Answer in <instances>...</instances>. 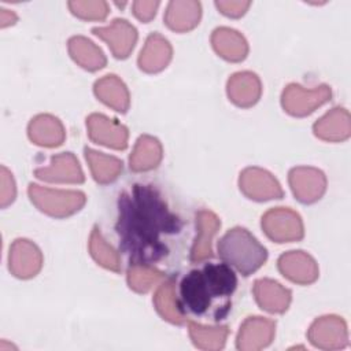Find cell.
I'll list each match as a JSON object with an SVG mask.
<instances>
[{
	"label": "cell",
	"mask_w": 351,
	"mask_h": 351,
	"mask_svg": "<svg viewBox=\"0 0 351 351\" xmlns=\"http://www.w3.org/2000/svg\"><path fill=\"white\" fill-rule=\"evenodd\" d=\"M117 232L130 263L149 265L167 254L163 234L178 232L180 219L151 185H134L119 196Z\"/></svg>",
	"instance_id": "obj_1"
},
{
	"label": "cell",
	"mask_w": 351,
	"mask_h": 351,
	"mask_svg": "<svg viewBox=\"0 0 351 351\" xmlns=\"http://www.w3.org/2000/svg\"><path fill=\"white\" fill-rule=\"evenodd\" d=\"M237 287V277L228 263H207L200 270L189 271L180 284V308L203 314L214 299L230 296Z\"/></svg>",
	"instance_id": "obj_2"
},
{
	"label": "cell",
	"mask_w": 351,
	"mask_h": 351,
	"mask_svg": "<svg viewBox=\"0 0 351 351\" xmlns=\"http://www.w3.org/2000/svg\"><path fill=\"white\" fill-rule=\"evenodd\" d=\"M219 258L243 276L256 271L267 259L266 248L244 228L228 230L218 241Z\"/></svg>",
	"instance_id": "obj_3"
},
{
	"label": "cell",
	"mask_w": 351,
	"mask_h": 351,
	"mask_svg": "<svg viewBox=\"0 0 351 351\" xmlns=\"http://www.w3.org/2000/svg\"><path fill=\"white\" fill-rule=\"evenodd\" d=\"M27 193L32 203L40 211L56 218L69 217L77 213L84 207L86 200L85 195L80 191L51 189L37 184H30Z\"/></svg>",
	"instance_id": "obj_4"
},
{
	"label": "cell",
	"mask_w": 351,
	"mask_h": 351,
	"mask_svg": "<svg viewBox=\"0 0 351 351\" xmlns=\"http://www.w3.org/2000/svg\"><path fill=\"white\" fill-rule=\"evenodd\" d=\"M262 229L269 239L277 243L298 241L304 233L300 215L287 207H276L265 213Z\"/></svg>",
	"instance_id": "obj_5"
},
{
	"label": "cell",
	"mask_w": 351,
	"mask_h": 351,
	"mask_svg": "<svg viewBox=\"0 0 351 351\" xmlns=\"http://www.w3.org/2000/svg\"><path fill=\"white\" fill-rule=\"evenodd\" d=\"M332 96L328 85H319L314 89H306L298 84L288 85L281 96L282 108L293 117H304L326 103Z\"/></svg>",
	"instance_id": "obj_6"
},
{
	"label": "cell",
	"mask_w": 351,
	"mask_h": 351,
	"mask_svg": "<svg viewBox=\"0 0 351 351\" xmlns=\"http://www.w3.org/2000/svg\"><path fill=\"white\" fill-rule=\"evenodd\" d=\"M307 337L314 347L322 350H340L348 343L347 325L344 319L337 315L319 317L311 324Z\"/></svg>",
	"instance_id": "obj_7"
},
{
	"label": "cell",
	"mask_w": 351,
	"mask_h": 351,
	"mask_svg": "<svg viewBox=\"0 0 351 351\" xmlns=\"http://www.w3.org/2000/svg\"><path fill=\"white\" fill-rule=\"evenodd\" d=\"M241 192L256 202L281 199L284 192L280 182L269 171L261 167H247L239 178Z\"/></svg>",
	"instance_id": "obj_8"
},
{
	"label": "cell",
	"mask_w": 351,
	"mask_h": 351,
	"mask_svg": "<svg viewBox=\"0 0 351 351\" xmlns=\"http://www.w3.org/2000/svg\"><path fill=\"white\" fill-rule=\"evenodd\" d=\"M288 181L295 197L304 204H310L321 199L326 189V177L315 167H293L289 171Z\"/></svg>",
	"instance_id": "obj_9"
},
{
	"label": "cell",
	"mask_w": 351,
	"mask_h": 351,
	"mask_svg": "<svg viewBox=\"0 0 351 351\" xmlns=\"http://www.w3.org/2000/svg\"><path fill=\"white\" fill-rule=\"evenodd\" d=\"M43 266V254L38 247L26 239H16L8 254L10 271L18 278L34 277Z\"/></svg>",
	"instance_id": "obj_10"
},
{
	"label": "cell",
	"mask_w": 351,
	"mask_h": 351,
	"mask_svg": "<svg viewBox=\"0 0 351 351\" xmlns=\"http://www.w3.org/2000/svg\"><path fill=\"white\" fill-rule=\"evenodd\" d=\"M92 33L106 41L118 59L128 58L137 41V30L126 19H114L108 26L93 27Z\"/></svg>",
	"instance_id": "obj_11"
},
{
	"label": "cell",
	"mask_w": 351,
	"mask_h": 351,
	"mask_svg": "<svg viewBox=\"0 0 351 351\" xmlns=\"http://www.w3.org/2000/svg\"><path fill=\"white\" fill-rule=\"evenodd\" d=\"M86 128L89 138L96 144L114 149H125L128 145V129L103 114H90L86 118Z\"/></svg>",
	"instance_id": "obj_12"
},
{
	"label": "cell",
	"mask_w": 351,
	"mask_h": 351,
	"mask_svg": "<svg viewBox=\"0 0 351 351\" xmlns=\"http://www.w3.org/2000/svg\"><path fill=\"white\" fill-rule=\"evenodd\" d=\"M274 333V321L263 317H248L240 326L236 346L241 351H258L271 343Z\"/></svg>",
	"instance_id": "obj_13"
},
{
	"label": "cell",
	"mask_w": 351,
	"mask_h": 351,
	"mask_svg": "<svg viewBox=\"0 0 351 351\" xmlns=\"http://www.w3.org/2000/svg\"><path fill=\"white\" fill-rule=\"evenodd\" d=\"M34 176L48 182H66L81 184L84 182V173L77 158L71 152H62L51 158V163L47 167H38L34 170Z\"/></svg>",
	"instance_id": "obj_14"
},
{
	"label": "cell",
	"mask_w": 351,
	"mask_h": 351,
	"mask_svg": "<svg viewBox=\"0 0 351 351\" xmlns=\"http://www.w3.org/2000/svg\"><path fill=\"white\" fill-rule=\"evenodd\" d=\"M278 270L296 284H311L318 278L315 261L303 251H289L278 258Z\"/></svg>",
	"instance_id": "obj_15"
},
{
	"label": "cell",
	"mask_w": 351,
	"mask_h": 351,
	"mask_svg": "<svg viewBox=\"0 0 351 351\" xmlns=\"http://www.w3.org/2000/svg\"><path fill=\"white\" fill-rule=\"evenodd\" d=\"M219 226L221 222L213 211L200 210L196 214V237L191 250V261L193 263L202 262L213 255L211 241Z\"/></svg>",
	"instance_id": "obj_16"
},
{
	"label": "cell",
	"mask_w": 351,
	"mask_h": 351,
	"mask_svg": "<svg viewBox=\"0 0 351 351\" xmlns=\"http://www.w3.org/2000/svg\"><path fill=\"white\" fill-rule=\"evenodd\" d=\"M254 296L262 310L276 314L284 313L291 303V291L270 278L254 282Z\"/></svg>",
	"instance_id": "obj_17"
},
{
	"label": "cell",
	"mask_w": 351,
	"mask_h": 351,
	"mask_svg": "<svg viewBox=\"0 0 351 351\" xmlns=\"http://www.w3.org/2000/svg\"><path fill=\"white\" fill-rule=\"evenodd\" d=\"M314 134L325 141H343L351 134V118L346 108L335 107L313 126Z\"/></svg>",
	"instance_id": "obj_18"
},
{
	"label": "cell",
	"mask_w": 351,
	"mask_h": 351,
	"mask_svg": "<svg viewBox=\"0 0 351 351\" xmlns=\"http://www.w3.org/2000/svg\"><path fill=\"white\" fill-rule=\"evenodd\" d=\"M226 92L230 101L236 106L251 107L259 100L262 85L256 74L251 71H239L229 78Z\"/></svg>",
	"instance_id": "obj_19"
},
{
	"label": "cell",
	"mask_w": 351,
	"mask_h": 351,
	"mask_svg": "<svg viewBox=\"0 0 351 351\" xmlns=\"http://www.w3.org/2000/svg\"><path fill=\"white\" fill-rule=\"evenodd\" d=\"M171 53L170 43L162 34L152 33L138 55V67L145 73H158L169 64Z\"/></svg>",
	"instance_id": "obj_20"
},
{
	"label": "cell",
	"mask_w": 351,
	"mask_h": 351,
	"mask_svg": "<svg viewBox=\"0 0 351 351\" xmlns=\"http://www.w3.org/2000/svg\"><path fill=\"white\" fill-rule=\"evenodd\" d=\"M29 138L41 147H58L64 141V128L62 122L49 114L34 117L27 126Z\"/></svg>",
	"instance_id": "obj_21"
},
{
	"label": "cell",
	"mask_w": 351,
	"mask_h": 351,
	"mask_svg": "<svg viewBox=\"0 0 351 351\" xmlns=\"http://www.w3.org/2000/svg\"><path fill=\"white\" fill-rule=\"evenodd\" d=\"M202 15V7L195 0H173L165 12L166 25L174 32H188L193 29Z\"/></svg>",
	"instance_id": "obj_22"
},
{
	"label": "cell",
	"mask_w": 351,
	"mask_h": 351,
	"mask_svg": "<svg viewBox=\"0 0 351 351\" xmlns=\"http://www.w3.org/2000/svg\"><path fill=\"white\" fill-rule=\"evenodd\" d=\"M211 44L215 52L229 60L240 62L248 53V44L237 30L230 27H218L211 34Z\"/></svg>",
	"instance_id": "obj_23"
},
{
	"label": "cell",
	"mask_w": 351,
	"mask_h": 351,
	"mask_svg": "<svg viewBox=\"0 0 351 351\" xmlns=\"http://www.w3.org/2000/svg\"><path fill=\"white\" fill-rule=\"evenodd\" d=\"M163 151L159 140L152 136L143 134L137 138L130 154L129 167L136 173L152 170L160 163Z\"/></svg>",
	"instance_id": "obj_24"
},
{
	"label": "cell",
	"mask_w": 351,
	"mask_h": 351,
	"mask_svg": "<svg viewBox=\"0 0 351 351\" xmlns=\"http://www.w3.org/2000/svg\"><path fill=\"white\" fill-rule=\"evenodd\" d=\"M95 95L108 107L119 112H126L130 96L126 85L114 74L106 75L95 82Z\"/></svg>",
	"instance_id": "obj_25"
},
{
	"label": "cell",
	"mask_w": 351,
	"mask_h": 351,
	"mask_svg": "<svg viewBox=\"0 0 351 351\" xmlns=\"http://www.w3.org/2000/svg\"><path fill=\"white\" fill-rule=\"evenodd\" d=\"M69 53L75 63L89 71L100 70L106 66L107 59L103 51L90 40L82 36H74L67 43Z\"/></svg>",
	"instance_id": "obj_26"
},
{
	"label": "cell",
	"mask_w": 351,
	"mask_h": 351,
	"mask_svg": "<svg viewBox=\"0 0 351 351\" xmlns=\"http://www.w3.org/2000/svg\"><path fill=\"white\" fill-rule=\"evenodd\" d=\"M176 280L171 277L166 281H163L159 288L156 289L155 295H154V304L156 311L159 313V315L171 322V324H177L181 325L184 324L185 318L182 314V310L180 308V303L178 299L176 298Z\"/></svg>",
	"instance_id": "obj_27"
},
{
	"label": "cell",
	"mask_w": 351,
	"mask_h": 351,
	"mask_svg": "<svg viewBox=\"0 0 351 351\" xmlns=\"http://www.w3.org/2000/svg\"><path fill=\"white\" fill-rule=\"evenodd\" d=\"M85 159L89 165L93 178L99 184L112 182L122 171V162L118 158L106 155L92 148H85Z\"/></svg>",
	"instance_id": "obj_28"
},
{
	"label": "cell",
	"mask_w": 351,
	"mask_h": 351,
	"mask_svg": "<svg viewBox=\"0 0 351 351\" xmlns=\"http://www.w3.org/2000/svg\"><path fill=\"white\" fill-rule=\"evenodd\" d=\"M189 336L192 343L206 351H217L225 346L228 337V328L226 326H206L196 322H188Z\"/></svg>",
	"instance_id": "obj_29"
},
{
	"label": "cell",
	"mask_w": 351,
	"mask_h": 351,
	"mask_svg": "<svg viewBox=\"0 0 351 351\" xmlns=\"http://www.w3.org/2000/svg\"><path fill=\"white\" fill-rule=\"evenodd\" d=\"M126 277H128V284L130 289L138 293H145L151 288H154L156 284L163 281L165 274L149 265L132 263L128 269Z\"/></svg>",
	"instance_id": "obj_30"
},
{
	"label": "cell",
	"mask_w": 351,
	"mask_h": 351,
	"mask_svg": "<svg viewBox=\"0 0 351 351\" xmlns=\"http://www.w3.org/2000/svg\"><path fill=\"white\" fill-rule=\"evenodd\" d=\"M89 251L92 258L103 267L119 271L121 270V259L118 252L104 240L97 228H95L89 237Z\"/></svg>",
	"instance_id": "obj_31"
},
{
	"label": "cell",
	"mask_w": 351,
	"mask_h": 351,
	"mask_svg": "<svg viewBox=\"0 0 351 351\" xmlns=\"http://www.w3.org/2000/svg\"><path fill=\"white\" fill-rule=\"evenodd\" d=\"M70 11L85 21H103L108 14V4L103 0L69 1Z\"/></svg>",
	"instance_id": "obj_32"
},
{
	"label": "cell",
	"mask_w": 351,
	"mask_h": 351,
	"mask_svg": "<svg viewBox=\"0 0 351 351\" xmlns=\"http://www.w3.org/2000/svg\"><path fill=\"white\" fill-rule=\"evenodd\" d=\"M16 195V186L15 181L12 178V174L4 167H0V206L7 207L11 204Z\"/></svg>",
	"instance_id": "obj_33"
},
{
	"label": "cell",
	"mask_w": 351,
	"mask_h": 351,
	"mask_svg": "<svg viewBox=\"0 0 351 351\" xmlns=\"http://www.w3.org/2000/svg\"><path fill=\"white\" fill-rule=\"evenodd\" d=\"M215 5L223 15L230 18H239L244 15V12L248 10L251 3L243 1V0H221V1H215Z\"/></svg>",
	"instance_id": "obj_34"
},
{
	"label": "cell",
	"mask_w": 351,
	"mask_h": 351,
	"mask_svg": "<svg viewBox=\"0 0 351 351\" xmlns=\"http://www.w3.org/2000/svg\"><path fill=\"white\" fill-rule=\"evenodd\" d=\"M159 7V1L156 0H138L133 3V14L136 15L137 19L143 21V22H149L155 14L156 10Z\"/></svg>",
	"instance_id": "obj_35"
},
{
	"label": "cell",
	"mask_w": 351,
	"mask_h": 351,
	"mask_svg": "<svg viewBox=\"0 0 351 351\" xmlns=\"http://www.w3.org/2000/svg\"><path fill=\"white\" fill-rule=\"evenodd\" d=\"M16 22V15L10 10H0V26L5 27Z\"/></svg>",
	"instance_id": "obj_36"
}]
</instances>
